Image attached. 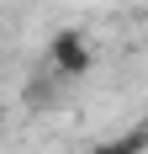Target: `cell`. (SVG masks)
Returning <instances> with one entry per match:
<instances>
[{
  "label": "cell",
  "mask_w": 148,
  "mask_h": 154,
  "mask_svg": "<svg viewBox=\"0 0 148 154\" xmlns=\"http://www.w3.org/2000/svg\"><path fill=\"white\" fill-rule=\"evenodd\" d=\"M53 53H58V69H85V53H79V43H74V37H58V43H53Z\"/></svg>",
  "instance_id": "obj_1"
},
{
  "label": "cell",
  "mask_w": 148,
  "mask_h": 154,
  "mask_svg": "<svg viewBox=\"0 0 148 154\" xmlns=\"http://www.w3.org/2000/svg\"><path fill=\"white\" fill-rule=\"evenodd\" d=\"M148 143V128H138V133H127V138H117V143H106V149H90V154H138Z\"/></svg>",
  "instance_id": "obj_2"
}]
</instances>
